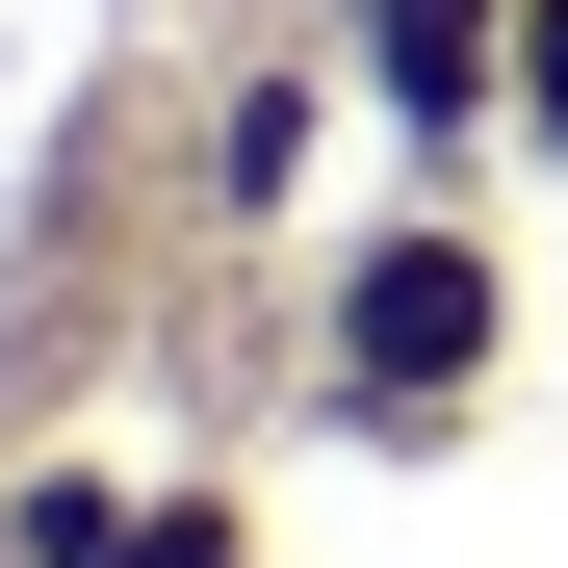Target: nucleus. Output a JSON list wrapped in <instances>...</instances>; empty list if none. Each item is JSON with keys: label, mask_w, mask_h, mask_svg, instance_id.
<instances>
[{"label": "nucleus", "mask_w": 568, "mask_h": 568, "mask_svg": "<svg viewBox=\"0 0 568 568\" xmlns=\"http://www.w3.org/2000/svg\"><path fill=\"white\" fill-rule=\"evenodd\" d=\"M517 155L568 181V0H517Z\"/></svg>", "instance_id": "obj_6"}, {"label": "nucleus", "mask_w": 568, "mask_h": 568, "mask_svg": "<svg viewBox=\"0 0 568 568\" xmlns=\"http://www.w3.org/2000/svg\"><path fill=\"white\" fill-rule=\"evenodd\" d=\"M284 155H311V78H233V104H207V207H233V233L284 207Z\"/></svg>", "instance_id": "obj_3"}, {"label": "nucleus", "mask_w": 568, "mask_h": 568, "mask_svg": "<svg viewBox=\"0 0 568 568\" xmlns=\"http://www.w3.org/2000/svg\"><path fill=\"white\" fill-rule=\"evenodd\" d=\"M362 104H388V155L465 207V155L517 130V0H362Z\"/></svg>", "instance_id": "obj_2"}, {"label": "nucleus", "mask_w": 568, "mask_h": 568, "mask_svg": "<svg viewBox=\"0 0 568 568\" xmlns=\"http://www.w3.org/2000/svg\"><path fill=\"white\" fill-rule=\"evenodd\" d=\"M104 568H258V517H233V491H130V542H104Z\"/></svg>", "instance_id": "obj_5"}, {"label": "nucleus", "mask_w": 568, "mask_h": 568, "mask_svg": "<svg viewBox=\"0 0 568 568\" xmlns=\"http://www.w3.org/2000/svg\"><path fill=\"white\" fill-rule=\"evenodd\" d=\"M0 542H27V568H104V542H130V465H27Z\"/></svg>", "instance_id": "obj_4"}, {"label": "nucleus", "mask_w": 568, "mask_h": 568, "mask_svg": "<svg viewBox=\"0 0 568 568\" xmlns=\"http://www.w3.org/2000/svg\"><path fill=\"white\" fill-rule=\"evenodd\" d=\"M0 568H27V542H0Z\"/></svg>", "instance_id": "obj_7"}, {"label": "nucleus", "mask_w": 568, "mask_h": 568, "mask_svg": "<svg viewBox=\"0 0 568 568\" xmlns=\"http://www.w3.org/2000/svg\"><path fill=\"white\" fill-rule=\"evenodd\" d=\"M311 311H336V439H439V414L517 362V258H491V207H439V181H414L388 233H336Z\"/></svg>", "instance_id": "obj_1"}]
</instances>
